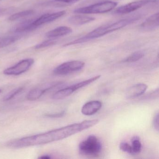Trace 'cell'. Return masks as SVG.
Segmentation results:
<instances>
[{
	"instance_id": "6da1fadb",
	"label": "cell",
	"mask_w": 159,
	"mask_h": 159,
	"mask_svg": "<svg viewBox=\"0 0 159 159\" xmlns=\"http://www.w3.org/2000/svg\"><path fill=\"white\" fill-rule=\"evenodd\" d=\"M138 19L139 18L138 17H132L128 19H122L110 25L100 27L89 32L85 36L66 43L64 45V46L80 44V43L86 42L91 40L100 38L104 35L111 33L113 31L119 30L128 25H131L135 21H137Z\"/></svg>"
},
{
	"instance_id": "7a4b0ae2",
	"label": "cell",
	"mask_w": 159,
	"mask_h": 159,
	"mask_svg": "<svg viewBox=\"0 0 159 159\" xmlns=\"http://www.w3.org/2000/svg\"><path fill=\"white\" fill-rule=\"evenodd\" d=\"M102 145L98 138L93 135H89L79 145V152L82 155L96 157L101 153Z\"/></svg>"
},
{
	"instance_id": "3957f363",
	"label": "cell",
	"mask_w": 159,
	"mask_h": 159,
	"mask_svg": "<svg viewBox=\"0 0 159 159\" xmlns=\"http://www.w3.org/2000/svg\"><path fill=\"white\" fill-rule=\"evenodd\" d=\"M117 2L112 1H105L87 7L79 8L74 10V13L80 14H103L112 11L117 6Z\"/></svg>"
},
{
	"instance_id": "277c9868",
	"label": "cell",
	"mask_w": 159,
	"mask_h": 159,
	"mask_svg": "<svg viewBox=\"0 0 159 159\" xmlns=\"http://www.w3.org/2000/svg\"><path fill=\"white\" fill-rule=\"evenodd\" d=\"M85 63L80 60H73L65 62L57 67L53 70L56 75L64 76L79 71L83 68Z\"/></svg>"
},
{
	"instance_id": "5b68a950",
	"label": "cell",
	"mask_w": 159,
	"mask_h": 159,
	"mask_svg": "<svg viewBox=\"0 0 159 159\" xmlns=\"http://www.w3.org/2000/svg\"><path fill=\"white\" fill-rule=\"evenodd\" d=\"M34 63V60L32 58L24 59L15 66L6 69L3 73L9 76H18L29 70Z\"/></svg>"
},
{
	"instance_id": "8992f818",
	"label": "cell",
	"mask_w": 159,
	"mask_h": 159,
	"mask_svg": "<svg viewBox=\"0 0 159 159\" xmlns=\"http://www.w3.org/2000/svg\"><path fill=\"white\" fill-rule=\"evenodd\" d=\"M152 2V0H139L119 7L115 10V14H126L134 11Z\"/></svg>"
},
{
	"instance_id": "52a82bcc",
	"label": "cell",
	"mask_w": 159,
	"mask_h": 159,
	"mask_svg": "<svg viewBox=\"0 0 159 159\" xmlns=\"http://www.w3.org/2000/svg\"><path fill=\"white\" fill-rule=\"evenodd\" d=\"M66 11H61L57 12L52 13H48L43 15L34 20V25L37 27L43 24L51 23L58 18L63 16L66 14Z\"/></svg>"
},
{
	"instance_id": "ba28073f",
	"label": "cell",
	"mask_w": 159,
	"mask_h": 159,
	"mask_svg": "<svg viewBox=\"0 0 159 159\" xmlns=\"http://www.w3.org/2000/svg\"><path fill=\"white\" fill-rule=\"evenodd\" d=\"M148 86L145 84L139 83L129 87L125 92V96L128 98H135L142 95L147 91Z\"/></svg>"
},
{
	"instance_id": "9c48e42d",
	"label": "cell",
	"mask_w": 159,
	"mask_h": 159,
	"mask_svg": "<svg viewBox=\"0 0 159 159\" xmlns=\"http://www.w3.org/2000/svg\"><path fill=\"white\" fill-rule=\"evenodd\" d=\"M102 103L98 100H94L85 103L81 109L83 114L86 116L93 115L102 107Z\"/></svg>"
},
{
	"instance_id": "30bf717a",
	"label": "cell",
	"mask_w": 159,
	"mask_h": 159,
	"mask_svg": "<svg viewBox=\"0 0 159 159\" xmlns=\"http://www.w3.org/2000/svg\"><path fill=\"white\" fill-rule=\"evenodd\" d=\"M159 25V13H156L147 18L140 25V27L144 30H152L158 28Z\"/></svg>"
},
{
	"instance_id": "8fae6325",
	"label": "cell",
	"mask_w": 159,
	"mask_h": 159,
	"mask_svg": "<svg viewBox=\"0 0 159 159\" xmlns=\"http://www.w3.org/2000/svg\"><path fill=\"white\" fill-rule=\"evenodd\" d=\"M72 30L67 26H60L52 30L48 31L46 34V36L48 38H57L63 37L70 34Z\"/></svg>"
},
{
	"instance_id": "7c38bea8",
	"label": "cell",
	"mask_w": 159,
	"mask_h": 159,
	"mask_svg": "<svg viewBox=\"0 0 159 159\" xmlns=\"http://www.w3.org/2000/svg\"><path fill=\"white\" fill-rule=\"evenodd\" d=\"M95 20V18L92 16L84 15H76L69 17L68 22L74 25L80 26L88 24Z\"/></svg>"
},
{
	"instance_id": "4fadbf2b",
	"label": "cell",
	"mask_w": 159,
	"mask_h": 159,
	"mask_svg": "<svg viewBox=\"0 0 159 159\" xmlns=\"http://www.w3.org/2000/svg\"><path fill=\"white\" fill-rule=\"evenodd\" d=\"M34 20H27L25 22H22L16 26L15 30V31L16 33H22V32L30 31L36 29L38 27L34 25Z\"/></svg>"
},
{
	"instance_id": "5bb4252c",
	"label": "cell",
	"mask_w": 159,
	"mask_h": 159,
	"mask_svg": "<svg viewBox=\"0 0 159 159\" xmlns=\"http://www.w3.org/2000/svg\"><path fill=\"white\" fill-rule=\"evenodd\" d=\"M21 38L19 35H12L0 38V49L14 43Z\"/></svg>"
},
{
	"instance_id": "9a60e30c",
	"label": "cell",
	"mask_w": 159,
	"mask_h": 159,
	"mask_svg": "<svg viewBox=\"0 0 159 159\" xmlns=\"http://www.w3.org/2000/svg\"><path fill=\"white\" fill-rule=\"evenodd\" d=\"M44 94L43 89L34 88L29 92L27 95L26 98L28 100L30 101H34L39 99Z\"/></svg>"
},
{
	"instance_id": "2e32d148",
	"label": "cell",
	"mask_w": 159,
	"mask_h": 159,
	"mask_svg": "<svg viewBox=\"0 0 159 159\" xmlns=\"http://www.w3.org/2000/svg\"><path fill=\"white\" fill-rule=\"evenodd\" d=\"M132 154H137L142 149V144L138 136H134L131 139Z\"/></svg>"
},
{
	"instance_id": "e0dca14e",
	"label": "cell",
	"mask_w": 159,
	"mask_h": 159,
	"mask_svg": "<svg viewBox=\"0 0 159 159\" xmlns=\"http://www.w3.org/2000/svg\"><path fill=\"white\" fill-rule=\"evenodd\" d=\"M33 13H34V11L33 10H26V11H23L16 13L12 15L9 17V20L11 21H15L20 18L32 15Z\"/></svg>"
},
{
	"instance_id": "ac0fdd59",
	"label": "cell",
	"mask_w": 159,
	"mask_h": 159,
	"mask_svg": "<svg viewBox=\"0 0 159 159\" xmlns=\"http://www.w3.org/2000/svg\"><path fill=\"white\" fill-rule=\"evenodd\" d=\"M144 54L141 51H137L132 53L123 60L126 63H134L141 59L144 57Z\"/></svg>"
},
{
	"instance_id": "d6986e66",
	"label": "cell",
	"mask_w": 159,
	"mask_h": 159,
	"mask_svg": "<svg viewBox=\"0 0 159 159\" xmlns=\"http://www.w3.org/2000/svg\"><path fill=\"white\" fill-rule=\"evenodd\" d=\"M24 90L23 87H19V88H16L14 89L12 91L7 94L4 98H3V101H7L8 100H11L13 98L15 97L20 93Z\"/></svg>"
},
{
	"instance_id": "ffe728a7",
	"label": "cell",
	"mask_w": 159,
	"mask_h": 159,
	"mask_svg": "<svg viewBox=\"0 0 159 159\" xmlns=\"http://www.w3.org/2000/svg\"><path fill=\"white\" fill-rule=\"evenodd\" d=\"M57 41L55 40L52 39L48 40L45 41L39 44H38L35 46V48L37 49H43V48H46L54 45L56 43Z\"/></svg>"
},
{
	"instance_id": "44dd1931",
	"label": "cell",
	"mask_w": 159,
	"mask_h": 159,
	"mask_svg": "<svg viewBox=\"0 0 159 159\" xmlns=\"http://www.w3.org/2000/svg\"><path fill=\"white\" fill-rule=\"evenodd\" d=\"M120 148L124 152L132 154V147L127 142L123 141L120 143Z\"/></svg>"
},
{
	"instance_id": "7402d4cb",
	"label": "cell",
	"mask_w": 159,
	"mask_h": 159,
	"mask_svg": "<svg viewBox=\"0 0 159 159\" xmlns=\"http://www.w3.org/2000/svg\"><path fill=\"white\" fill-rule=\"evenodd\" d=\"M159 113L157 112L155 116H154V118L153 120V125L154 127V129L157 130V131H159Z\"/></svg>"
},
{
	"instance_id": "603a6c76",
	"label": "cell",
	"mask_w": 159,
	"mask_h": 159,
	"mask_svg": "<svg viewBox=\"0 0 159 159\" xmlns=\"http://www.w3.org/2000/svg\"><path fill=\"white\" fill-rule=\"evenodd\" d=\"M65 111H62L61 112L56 114H47L46 116L47 117H51V118H58V117H61L63 116L65 114Z\"/></svg>"
},
{
	"instance_id": "cb8c5ba5",
	"label": "cell",
	"mask_w": 159,
	"mask_h": 159,
	"mask_svg": "<svg viewBox=\"0 0 159 159\" xmlns=\"http://www.w3.org/2000/svg\"><path fill=\"white\" fill-rule=\"evenodd\" d=\"M11 11V9H4V8H2L0 9V16L4 15L7 14L9 13Z\"/></svg>"
},
{
	"instance_id": "d4e9b609",
	"label": "cell",
	"mask_w": 159,
	"mask_h": 159,
	"mask_svg": "<svg viewBox=\"0 0 159 159\" xmlns=\"http://www.w3.org/2000/svg\"><path fill=\"white\" fill-rule=\"evenodd\" d=\"M55 1L58 2H63V3H71L78 1L79 0H55Z\"/></svg>"
},
{
	"instance_id": "484cf974",
	"label": "cell",
	"mask_w": 159,
	"mask_h": 159,
	"mask_svg": "<svg viewBox=\"0 0 159 159\" xmlns=\"http://www.w3.org/2000/svg\"><path fill=\"white\" fill-rule=\"evenodd\" d=\"M39 158H41V159H50L51 157L49 156V155H43V156H41Z\"/></svg>"
},
{
	"instance_id": "4316f807",
	"label": "cell",
	"mask_w": 159,
	"mask_h": 159,
	"mask_svg": "<svg viewBox=\"0 0 159 159\" xmlns=\"http://www.w3.org/2000/svg\"><path fill=\"white\" fill-rule=\"evenodd\" d=\"M2 91L1 90H0V93H1Z\"/></svg>"
}]
</instances>
